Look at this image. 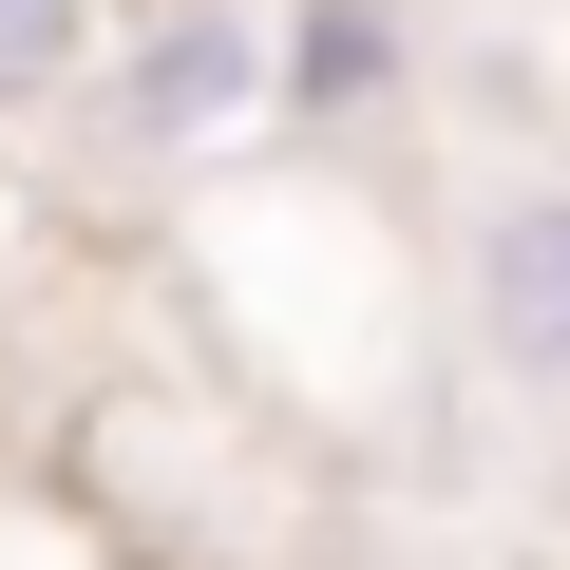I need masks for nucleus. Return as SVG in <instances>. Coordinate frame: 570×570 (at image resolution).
I'll return each instance as SVG.
<instances>
[{
	"label": "nucleus",
	"instance_id": "nucleus-1",
	"mask_svg": "<svg viewBox=\"0 0 570 570\" xmlns=\"http://www.w3.org/2000/svg\"><path fill=\"white\" fill-rule=\"evenodd\" d=\"M96 96H115L134 153H228L266 115V0H153V20L96 58Z\"/></svg>",
	"mask_w": 570,
	"mask_h": 570
},
{
	"label": "nucleus",
	"instance_id": "nucleus-2",
	"mask_svg": "<svg viewBox=\"0 0 570 570\" xmlns=\"http://www.w3.org/2000/svg\"><path fill=\"white\" fill-rule=\"evenodd\" d=\"M475 343L513 381H570V190H513L475 228Z\"/></svg>",
	"mask_w": 570,
	"mask_h": 570
},
{
	"label": "nucleus",
	"instance_id": "nucleus-3",
	"mask_svg": "<svg viewBox=\"0 0 570 570\" xmlns=\"http://www.w3.org/2000/svg\"><path fill=\"white\" fill-rule=\"evenodd\" d=\"M381 96H400V20H381V0H285V20H266V115L343 134Z\"/></svg>",
	"mask_w": 570,
	"mask_h": 570
},
{
	"label": "nucleus",
	"instance_id": "nucleus-4",
	"mask_svg": "<svg viewBox=\"0 0 570 570\" xmlns=\"http://www.w3.org/2000/svg\"><path fill=\"white\" fill-rule=\"evenodd\" d=\"M115 58V0H0V115H39Z\"/></svg>",
	"mask_w": 570,
	"mask_h": 570
}]
</instances>
